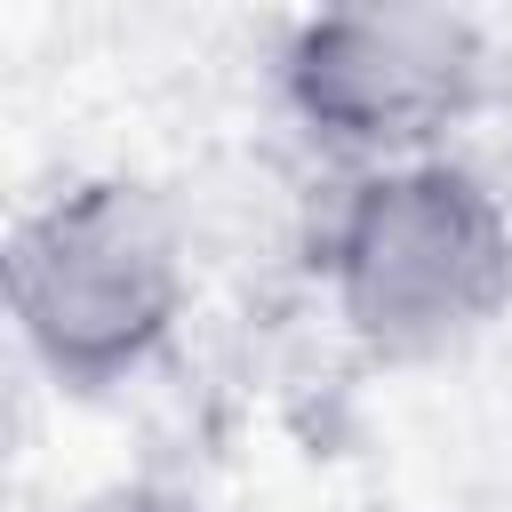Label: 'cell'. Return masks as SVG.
Returning <instances> with one entry per match:
<instances>
[{
	"mask_svg": "<svg viewBox=\"0 0 512 512\" xmlns=\"http://www.w3.org/2000/svg\"><path fill=\"white\" fill-rule=\"evenodd\" d=\"M312 272L368 360L424 368L512 312V208L464 152L344 168L312 232Z\"/></svg>",
	"mask_w": 512,
	"mask_h": 512,
	"instance_id": "1",
	"label": "cell"
},
{
	"mask_svg": "<svg viewBox=\"0 0 512 512\" xmlns=\"http://www.w3.org/2000/svg\"><path fill=\"white\" fill-rule=\"evenodd\" d=\"M192 304V248L144 176H72L8 224V320L64 392L136 384Z\"/></svg>",
	"mask_w": 512,
	"mask_h": 512,
	"instance_id": "2",
	"label": "cell"
},
{
	"mask_svg": "<svg viewBox=\"0 0 512 512\" xmlns=\"http://www.w3.org/2000/svg\"><path fill=\"white\" fill-rule=\"evenodd\" d=\"M280 104L288 120L336 152L344 168L456 152L448 136L488 104L496 48L480 16L384 0V8H320L280 40Z\"/></svg>",
	"mask_w": 512,
	"mask_h": 512,
	"instance_id": "3",
	"label": "cell"
},
{
	"mask_svg": "<svg viewBox=\"0 0 512 512\" xmlns=\"http://www.w3.org/2000/svg\"><path fill=\"white\" fill-rule=\"evenodd\" d=\"M64 512H200V496L160 472H120V480H96L88 496H72Z\"/></svg>",
	"mask_w": 512,
	"mask_h": 512,
	"instance_id": "4",
	"label": "cell"
},
{
	"mask_svg": "<svg viewBox=\"0 0 512 512\" xmlns=\"http://www.w3.org/2000/svg\"><path fill=\"white\" fill-rule=\"evenodd\" d=\"M496 176V192H504V208H512V168H488Z\"/></svg>",
	"mask_w": 512,
	"mask_h": 512,
	"instance_id": "5",
	"label": "cell"
}]
</instances>
